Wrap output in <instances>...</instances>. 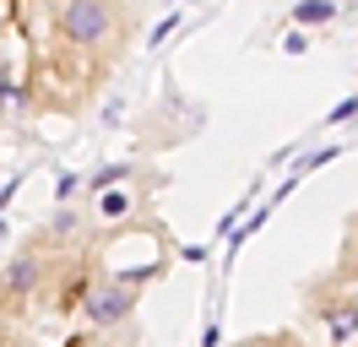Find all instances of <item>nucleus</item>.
Here are the masks:
<instances>
[{
	"instance_id": "nucleus-1",
	"label": "nucleus",
	"mask_w": 358,
	"mask_h": 347,
	"mask_svg": "<svg viewBox=\"0 0 358 347\" xmlns=\"http://www.w3.org/2000/svg\"><path fill=\"white\" fill-rule=\"evenodd\" d=\"M11 38L27 55V108L76 120L131 55L136 11L125 0H17Z\"/></svg>"
},
{
	"instance_id": "nucleus-2",
	"label": "nucleus",
	"mask_w": 358,
	"mask_h": 347,
	"mask_svg": "<svg viewBox=\"0 0 358 347\" xmlns=\"http://www.w3.org/2000/svg\"><path fill=\"white\" fill-rule=\"evenodd\" d=\"M71 250H76V244H55L44 228H33V234L17 244V255L6 260V271H0V315L27 320L33 309H44L49 282H55V271H60V260H66Z\"/></svg>"
},
{
	"instance_id": "nucleus-3",
	"label": "nucleus",
	"mask_w": 358,
	"mask_h": 347,
	"mask_svg": "<svg viewBox=\"0 0 358 347\" xmlns=\"http://www.w3.org/2000/svg\"><path fill=\"white\" fill-rule=\"evenodd\" d=\"M141 293H147V282L120 277V271H98V266H92V282H87V293H82V309H76V315L87 320V331H114V325L136 320Z\"/></svg>"
},
{
	"instance_id": "nucleus-4",
	"label": "nucleus",
	"mask_w": 358,
	"mask_h": 347,
	"mask_svg": "<svg viewBox=\"0 0 358 347\" xmlns=\"http://www.w3.org/2000/svg\"><path fill=\"white\" fill-rule=\"evenodd\" d=\"M310 309L326 320L331 347H358V282L353 277L326 271V277L310 288Z\"/></svg>"
},
{
	"instance_id": "nucleus-5",
	"label": "nucleus",
	"mask_w": 358,
	"mask_h": 347,
	"mask_svg": "<svg viewBox=\"0 0 358 347\" xmlns=\"http://www.w3.org/2000/svg\"><path fill=\"white\" fill-rule=\"evenodd\" d=\"M336 0H299L293 6V27H326V22H336Z\"/></svg>"
},
{
	"instance_id": "nucleus-6",
	"label": "nucleus",
	"mask_w": 358,
	"mask_h": 347,
	"mask_svg": "<svg viewBox=\"0 0 358 347\" xmlns=\"http://www.w3.org/2000/svg\"><path fill=\"white\" fill-rule=\"evenodd\" d=\"M331 271H342V277L358 282V212L348 217V234H342V250H336V266Z\"/></svg>"
},
{
	"instance_id": "nucleus-7",
	"label": "nucleus",
	"mask_w": 358,
	"mask_h": 347,
	"mask_svg": "<svg viewBox=\"0 0 358 347\" xmlns=\"http://www.w3.org/2000/svg\"><path fill=\"white\" fill-rule=\"evenodd\" d=\"M336 157H342V147H336V141H331V147H315L310 157H299V163H293V174H299V179H310L315 169H326V163H336Z\"/></svg>"
},
{
	"instance_id": "nucleus-8",
	"label": "nucleus",
	"mask_w": 358,
	"mask_h": 347,
	"mask_svg": "<svg viewBox=\"0 0 358 347\" xmlns=\"http://www.w3.org/2000/svg\"><path fill=\"white\" fill-rule=\"evenodd\" d=\"M0 347H33V342H27V320L0 315Z\"/></svg>"
},
{
	"instance_id": "nucleus-9",
	"label": "nucleus",
	"mask_w": 358,
	"mask_h": 347,
	"mask_svg": "<svg viewBox=\"0 0 358 347\" xmlns=\"http://www.w3.org/2000/svg\"><path fill=\"white\" fill-rule=\"evenodd\" d=\"M348 120H358V98H342V104L320 120V130H331V125H348Z\"/></svg>"
},
{
	"instance_id": "nucleus-10",
	"label": "nucleus",
	"mask_w": 358,
	"mask_h": 347,
	"mask_svg": "<svg viewBox=\"0 0 358 347\" xmlns=\"http://www.w3.org/2000/svg\"><path fill=\"white\" fill-rule=\"evenodd\" d=\"M76 190H82V174H60V179H55V195H60V201H71V195H76Z\"/></svg>"
},
{
	"instance_id": "nucleus-11",
	"label": "nucleus",
	"mask_w": 358,
	"mask_h": 347,
	"mask_svg": "<svg viewBox=\"0 0 358 347\" xmlns=\"http://www.w3.org/2000/svg\"><path fill=\"white\" fill-rule=\"evenodd\" d=\"M174 27H179V11H174V17H163V22H157V27H152V38H147V49H157V43L169 38Z\"/></svg>"
},
{
	"instance_id": "nucleus-12",
	"label": "nucleus",
	"mask_w": 358,
	"mask_h": 347,
	"mask_svg": "<svg viewBox=\"0 0 358 347\" xmlns=\"http://www.w3.org/2000/svg\"><path fill=\"white\" fill-rule=\"evenodd\" d=\"M282 49H288V55H304V49H310V33H304V27H293L288 38H282Z\"/></svg>"
},
{
	"instance_id": "nucleus-13",
	"label": "nucleus",
	"mask_w": 358,
	"mask_h": 347,
	"mask_svg": "<svg viewBox=\"0 0 358 347\" xmlns=\"http://www.w3.org/2000/svg\"><path fill=\"white\" fill-rule=\"evenodd\" d=\"M239 347H299L293 337H250V342H239Z\"/></svg>"
},
{
	"instance_id": "nucleus-14",
	"label": "nucleus",
	"mask_w": 358,
	"mask_h": 347,
	"mask_svg": "<svg viewBox=\"0 0 358 347\" xmlns=\"http://www.w3.org/2000/svg\"><path fill=\"white\" fill-rule=\"evenodd\" d=\"M66 347H98V342H92V331H82V337H71Z\"/></svg>"
},
{
	"instance_id": "nucleus-15",
	"label": "nucleus",
	"mask_w": 358,
	"mask_h": 347,
	"mask_svg": "<svg viewBox=\"0 0 358 347\" xmlns=\"http://www.w3.org/2000/svg\"><path fill=\"white\" fill-rule=\"evenodd\" d=\"M125 6H131V11H141V6H147V0H125Z\"/></svg>"
},
{
	"instance_id": "nucleus-16",
	"label": "nucleus",
	"mask_w": 358,
	"mask_h": 347,
	"mask_svg": "<svg viewBox=\"0 0 358 347\" xmlns=\"http://www.w3.org/2000/svg\"><path fill=\"white\" fill-rule=\"evenodd\" d=\"M0 239H6V212H0Z\"/></svg>"
},
{
	"instance_id": "nucleus-17",
	"label": "nucleus",
	"mask_w": 358,
	"mask_h": 347,
	"mask_svg": "<svg viewBox=\"0 0 358 347\" xmlns=\"http://www.w3.org/2000/svg\"><path fill=\"white\" fill-rule=\"evenodd\" d=\"M0 6H17V0H0Z\"/></svg>"
}]
</instances>
